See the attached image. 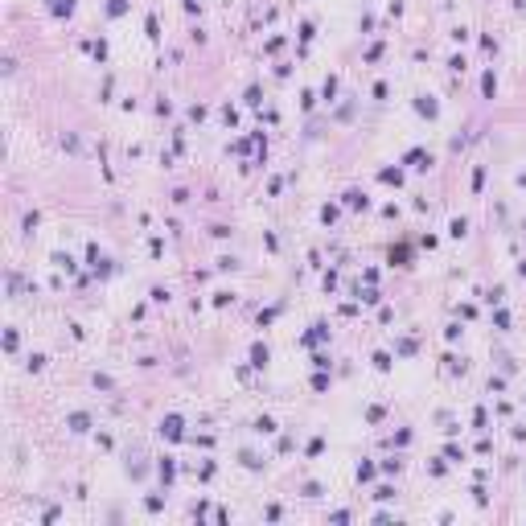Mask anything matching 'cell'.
I'll use <instances>...</instances> for the list:
<instances>
[{"label": "cell", "instance_id": "obj_17", "mask_svg": "<svg viewBox=\"0 0 526 526\" xmlns=\"http://www.w3.org/2000/svg\"><path fill=\"white\" fill-rule=\"evenodd\" d=\"M321 222H325V226L337 222V206H325V210H321Z\"/></svg>", "mask_w": 526, "mask_h": 526}, {"label": "cell", "instance_id": "obj_20", "mask_svg": "<svg viewBox=\"0 0 526 526\" xmlns=\"http://www.w3.org/2000/svg\"><path fill=\"white\" fill-rule=\"evenodd\" d=\"M300 107H304V111H313V107H317V99H313V90H304V95H300Z\"/></svg>", "mask_w": 526, "mask_h": 526}, {"label": "cell", "instance_id": "obj_11", "mask_svg": "<svg viewBox=\"0 0 526 526\" xmlns=\"http://www.w3.org/2000/svg\"><path fill=\"white\" fill-rule=\"evenodd\" d=\"M144 33H148L152 41H157V37H161V21H157V17H152V13L144 17Z\"/></svg>", "mask_w": 526, "mask_h": 526}, {"label": "cell", "instance_id": "obj_14", "mask_svg": "<svg viewBox=\"0 0 526 526\" xmlns=\"http://www.w3.org/2000/svg\"><path fill=\"white\" fill-rule=\"evenodd\" d=\"M128 13V0H107V17H123Z\"/></svg>", "mask_w": 526, "mask_h": 526}, {"label": "cell", "instance_id": "obj_2", "mask_svg": "<svg viewBox=\"0 0 526 526\" xmlns=\"http://www.w3.org/2000/svg\"><path fill=\"white\" fill-rule=\"evenodd\" d=\"M181 427H185V423H181V415H165V419H161V436H169V440H181V436H185Z\"/></svg>", "mask_w": 526, "mask_h": 526}, {"label": "cell", "instance_id": "obj_12", "mask_svg": "<svg viewBox=\"0 0 526 526\" xmlns=\"http://www.w3.org/2000/svg\"><path fill=\"white\" fill-rule=\"evenodd\" d=\"M407 259H411V251H407V247H391V263L407 267Z\"/></svg>", "mask_w": 526, "mask_h": 526}, {"label": "cell", "instance_id": "obj_1", "mask_svg": "<svg viewBox=\"0 0 526 526\" xmlns=\"http://www.w3.org/2000/svg\"><path fill=\"white\" fill-rule=\"evenodd\" d=\"M403 165H411V169H432V152H427V148H407Z\"/></svg>", "mask_w": 526, "mask_h": 526}, {"label": "cell", "instance_id": "obj_15", "mask_svg": "<svg viewBox=\"0 0 526 526\" xmlns=\"http://www.w3.org/2000/svg\"><path fill=\"white\" fill-rule=\"evenodd\" d=\"M54 267H62V271H74V259H70V255H62V251H54Z\"/></svg>", "mask_w": 526, "mask_h": 526}, {"label": "cell", "instance_id": "obj_8", "mask_svg": "<svg viewBox=\"0 0 526 526\" xmlns=\"http://www.w3.org/2000/svg\"><path fill=\"white\" fill-rule=\"evenodd\" d=\"M66 427H70V432H86V427H90V415H86V411H74V415L66 419Z\"/></svg>", "mask_w": 526, "mask_h": 526}, {"label": "cell", "instance_id": "obj_18", "mask_svg": "<svg viewBox=\"0 0 526 526\" xmlns=\"http://www.w3.org/2000/svg\"><path fill=\"white\" fill-rule=\"evenodd\" d=\"M333 95H337V78H333V74H329V78H325V99H329V103H333Z\"/></svg>", "mask_w": 526, "mask_h": 526}, {"label": "cell", "instance_id": "obj_21", "mask_svg": "<svg viewBox=\"0 0 526 526\" xmlns=\"http://www.w3.org/2000/svg\"><path fill=\"white\" fill-rule=\"evenodd\" d=\"M144 506H148V514H161V510H165V502H161V498H148Z\"/></svg>", "mask_w": 526, "mask_h": 526}, {"label": "cell", "instance_id": "obj_4", "mask_svg": "<svg viewBox=\"0 0 526 526\" xmlns=\"http://www.w3.org/2000/svg\"><path fill=\"white\" fill-rule=\"evenodd\" d=\"M325 337H329V325H313V329L300 337V346H317V342H325Z\"/></svg>", "mask_w": 526, "mask_h": 526}, {"label": "cell", "instance_id": "obj_19", "mask_svg": "<svg viewBox=\"0 0 526 526\" xmlns=\"http://www.w3.org/2000/svg\"><path fill=\"white\" fill-rule=\"evenodd\" d=\"M374 366H378V370H391V354L378 350V354H374Z\"/></svg>", "mask_w": 526, "mask_h": 526}, {"label": "cell", "instance_id": "obj_23", "mask_svg": "<svg viewBox=\"0 0 526 526\" xmlns=\"http://www.w3.org/2000/svg\"><path fill=\"white\" fill-rule=\"evenodd\" d=\"M218 267H222V271H230V267H238V259H234V255H222V259H218Z\"/></svg>", "mask_w": 526, "mask_h": 526}, {"label": "cell", "instance_id": "obj_22", "mask_svg": "<svg viewBox=\"0 0 526 526\" xmlns=\"http://www.w3.org/2000/svg\"><path fill=\"white\" fill-rule=\"evenodd\" d=\"M374 477V465H358V481H370Z\"/></svg>", "mask_w": 526, "mask_h": 526}, {"label": "cell", "instance_id": "obj_13", "mask_svg": "<svg viewBox=\"0 0 526 526\" xmlns=\"http://www.w3.org/2000/svg\"><path fill=\"white\" fill-rule=\"evenodd\" d=\"M378 181H387V185H399V181H403V169H382V173H378Z\"/></svg>", "mask_w": 526, "mask_h": 526}, {"label": "cell", "instance_id": "obj_24", "mask_svg": "<svg viewBox=\"0 0 526 526\" xmlns=\"http://www.w3.org/2000/svg\"><path fill=\"white\" fill-rule=\"evenodd\" d=\"M522 275H526V263H522Z\"/></svg>", "mask_w": 526, "mask_h": 526}, {"label": "cell", "instance_id": "obj_6", "mask_svg": "<svg viewBox=\"0 0 526 526\" xmlns=\"http://www.w3.org/2000/svg\"><path fill=\"white\" fill-rule=\"evenodd\" d=\"M267 358H271V354H267V346H263V342H255V346H251V366H255V370H263V366H267Z\"/></svg>", "mask_w": 526, "mask_h": 526}, {"label": "cell", "instance_id": "obj_16", "mask_svg": "<svg viewBox=\"0 0 526 526\" xmlns=\"http://www.w3.org/2000/svg\"><path fill=\"white\" fill-rule=\"evenodd\" d=\"M86 50H90V54H95V58H99V62H103V58H107V41H90V45H86Z\"/></svg>", "mask_w": 526, "mask_h": 526}, {"label": "cell", "instance_id": "obj_5", "mask_svg": "<svg viewBox=\"0 0 526 526\" xmlns=\"http://www.w3.org/2000/svg\"><path fill=\"white\" fill-rule=\"evenodd\" d=\"M346 206H350V210H366V206H370V198H366L362 189H346Z\"/></svg>", "mask_w": 526, "mask_h": 526}, {"label": "cell", "instance_id": "obj_9", "mask_svg": "<svg viewBox=\"0 0 526 526\" xmlns=\"http://www.w3.org/2000/svg\"><path fill=\"white\" fill-rule=\"evenodd\" d=\"M448 234H452V238H465V234H469V222H465V218H452V222H448Z\"/></svg>", "mask_w": 526, "mask_h": 526}, {"label": "cell", "instance_id": "obj_3", "mask_svg": "<svg viewBox=\"0 0 526 526\" xmlns=\"http://www.w3.org/2000/svg\"><path fill=\"white\" fill-rule=\"evenodd\" d=\"M415 111L427 115V119H436V115H440V103L432 99V95H419V99H415Z\"/></svg>", "mask_w": 526, "mask_h": 526}, {"label": "cell", "instance_id": "obj_10", "mask_svg": "<svg viewBox=\"0 0 526 526\" xmlns=\"http://www.w3.org/2000/svg\"><path fill=\"white\" fill-rule=\"evenodd\" d=\"M255 432H259V436H271V432H275V419H271V415H259V419H255Z\"/></svg>", "mask_w": 526, "mask_h": 526}, {"label": "cell", "instance_id": "obj_7", "mask_svg": "<svg viewBox=\"0 0 526 526\" xmlns=\"http://www.w3.org/2000/svg\"><path fill=\"white\" fill-rule=\"evenodd\" d=\"M481 95H485V99H493V95H498V78H493V70H485V74H481Z\"/></svg>", "mask_w": 526, "mask_h": 526}]
</instances>
